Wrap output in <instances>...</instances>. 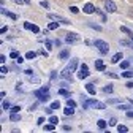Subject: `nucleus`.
Masks as SVG:
<instances>
[{
    "label": "nucleus",
    "instance_id": "nucleus-37",
    "mask_svg": "<svg viewBox=\"0 0 133 133\" xmlns=\"http://www.w3.org/2000/svg\"><path fill=\"white\" fill-rule=\"evenodd\" d=\"M116 124H117V119H116V117H111L109 122H108V125H116Z\"/></svg>",
    "mask_w": 133,
    "mask_h": 133
},
{
    "label": "nucleus",
    "instance_id": "nucleus-50",
    "mask_svg": "<svg viewBox=\"0 0 133 133\" xmlns=\"http://www.w3.org/2000/svg\"><path fill=\"white\" fill-rule=\"evenodd\" d=\"M25 75H29V76H30V75H33V71H32V70H25Z\"/></svg>",
    "mask_w": 133,
    "mask_h": 133
},
{
    "label": "nucleus",
    "instance_id": "nucleus-33",
    "mask_svg": "<svg viewBox=\"0 0 133 133\" xmlns=\"http://www.w3.org/2000/svg\"><path fill=\"white\" fill-rule=\"evenodd\" d=\"M66 105H68V106H76V102H75V100H71V98H68V100H66Z\"/></svg>",
    "mask_w": 133,
    "mask_h": 133
},
{
    "label": "nucleus",
    "instance_id": "nucleus-31",
    "mask_svg": "<svg viewBox=\"0 0 133 133\" xmlns=\"http://www.w3.org/2000/svg\"><path fill=\"white\" fill-rule=\"evenodd\" d=\"M51 108H52V109H59V108H60V102H52V103H51Z\"/></svg>",
    "mask_w": 133,
    "mask_h": 133
},
{
    "label": "nucleus",
    "instance_id": "nucleus-35",
    "mask_svg": "<svg viewBox=\"0 0 133 133\" xmlns=\"http://www.w3.org/2000/svg\"><path fill=\"white\" fill-rule=\"evenodd\" d=\"M10 57H11V59H18V57H19V52H18V51H11Z\"/></svg>",
    "mask_w": 133,
    "mask_h": 133
},
{
    "label": "nucleus",
    "instance_id": "nucleus-5",
    "mask_svg": "<svg viewBox=\"0 0 133 133\" xmlns=\"http://www.w3.org/2000/svg\"><path fill=\"white\" fill-rule=\"evenodd\" d=\"M105 10L108 13H116L117 11V6H116V3L112 2V0H105Z\"/></svg>",
    "mask_w": 133,
    "mask_h": 133
},
{
    "label": "nucleus",
    "instance_id": "nucleus-51",
    "mask_svg": "<svg viewBox=\"0 0 133 133\" xmlns=\"http://www.w3.org/2000/svg\"><path fill=\"white\" fill-rule=\"evenodd\" d=\"M56 75H57V73H56V71H52V73H51V79H56Z\"/></svg>",
    "mask_w": 133,
    "mask_h": 133
},
{
    "label": "nucleus",
    "instance_id": "nucleus-38",
    "mask_svg": "<svg viewBox=\"0 0 133 133\" xmlns=\"http://www.w3.org/2000/svg\"><path fill=\"white\" fill-rule=\"evenodd\" d=\"M0 73H2V76H3V75H6V73H8V68H6V66H5V65H3V66H2V68H0Z\"/></svg>",
    "mask_w": 133,
    "mask_h": 133
},
{
    "label": "nucleus",
    "instance_id": "nucleus-32",
    "mask_svg": "<svg viewBox=\"0 0 133 133\" xmlns=\"http://www.w3.org/2000/svg\"><path fill=\"white\" fill-rule=\"evenodd\" d=\"M44 46H46V49H52V41L44 40Z\"/></svg>",
    "mask_w": 133,
    "mask_h": 133
},
{
    "label": "nucleus",
    "instance_id": "nucleus-48",
    "mask_svg": "<svg viewBox=\"0 0 133 133\" xmlns=\"http://www.w3.org/2000/svg\"><path fill=\"white\" fill-rule=\"evenodd\" d=\"M13 2H14V3H18V5H21V3H25L24 0H13Z\"/></svg>",
    "mask_w": 133,
    "mask_h": 133
},
{
    "label": "nucleus",
    "instance_id": "nucleus-3",
    "mask_svg": "<svg viewBox=\"0 0 133 133\" xmlns=\"http://www.w3.org/2000/svg\"><path fill=\"white\" fill-rule=\"evenodd\" d=\"M100 106V102L94 98H84V103H82V108H98Z\"/></svg>",
    "mask_w": 133,
    "mask_h": 133
},
{
    "label": "nucleus",
    "instance_id": "nucleus-42",
    "mask_svg": "<svg viewBox=\"0 0 133 133\" xmlns=\"http://www.w3.org/2000/svg\"><path fill=\"white\" fill-rule=\"evenodd\" d=\"M11 111H13V112H19V111H21V106H13Z\"/></svg>",
    "mask_w": 133,
    "mask_h": 133
},
{
    "label": "nucleus",
    "instance_id": "nucleus-17",
    "mask_svg": "<svg viewBox=\"0 0 133 133\" xmlns=\"http://www.w3.org/2000/svg\"><path fill=\"white\" fill-rule=\"evenodd\" d=\"M63 112H65V116H71V114L75 112V108H73V106H68V105H66V108L63 109Z\"/></svg>",
    "mask_w": 133,
    "mask_h": 133
},
{
    "label": "nucleus",
    "instance_id": "nucleus-24",
    "mask_svg": "<svg viewBox=\"0 0 133 133\" xmlns=\"http://www.w3.org/2000/svg\"><path fill=\"white\" fill-rule=\"evenodd\" d=\"M57 27H59V22H57V21H54V22H51V24L48 25V29H49V30H56Z\"/></svg>",
    "mask_w": 133,
    "mask_h": 133
},
{
    "label": "nucleus",
    "instance_id": "nucleus-14",
    "mask_svg": "<svg viewBox=\"0 0 133 133\" xmlns=\"http://www.w3.org/2000/svg\"><path fill=\"white\" fill-rule=\"evenodd\" d=\"M86 90H87L90 95H95V94H97V89H95L94 84H86Z\"/></svg>",
    "mask_w": 133,
    "mask_h": 133
},
{
    "label": "nucleus",
    "instance_id": "nucleus-46",
    "mask_svg": "<svg viewBox=\"0 0 133 133\" xmlns=\"http://www.w3.org/2000/svg\"><path fill=\"white\" fill-rule=\"evenodd\" d=\"M16 62H18V63H22V62H24V57H21V56H19L18 59H16Z\"/></svg>",
    "mask_w": 133,
    "mask_h": 133
},
{
    "label": "nucleus",
    "instance_id": "nucleus-22",
    "mask_svg": "<svg viewBox=\"0 0 133 133\" xmlns=\"http://www.w3.org/2000/svg\"><path fill=\"white\" fill-rule=\"evenodd\" d=\"M112 87H114L112 84H106V86L103 87V92H105V94H111V92H112Z\"/></svg>",
    "mask_w": 133,
    "mask_h": 133
},
{
    "label": "nucleus",
    "instance_id": "nucleus-12",
    "mask_svg": "<svg viewBox=\"0 0 133 133\" xmlns=\"http://www.w3.org/2000/svg\"><path fill=\"white\" fill-rule=\"evenodd\" d=\"M10 121H11V122H18V121H21V114L11 111V114H10Z\"/></svg>",
    "mask_w": 133,
    "mask_h": 133
},
{
    "label": "nucleus",
    "instance_id": "nucleus-39",
    "mask_svg": "<svg viewBox=\"0 0 133 133\" xmlns=\"http://www.w3.org/2000/svg\"><path fill=\"white\" fill-rule=\"evenodd\" d=\"M70 11H71L73 14H78V13H79V10H78L76 6H70Z\"/></svg>",
    "mask_w": 133,
    "mask_h": 133
},
{
    "label": "nucleus",
    "instance_id": "nucleus-21",
    "mask_svg": "<svg viewBox=\"0 0 133 133\" xmlns=\"http://www.w3.org/2000/svg\"><path fill=\"white\" fill-rule=\"evenodd\" d=\"M59 57H60V59H68V57H70V52L66 51V49H63V51L59 54Z\"/></svg>",
    "mask_w": 133,
    "mask_h": 133
},
{
    "label": "nucleus",
    "instance_id": "nucleus-27",
    "mask_svg": "<svg viewBox=\"0 0 133 133\" xmlns=\"http://www.w3.org/2000/svg\"><path fill=\"white\" fill-rule=\"evenodd\" d=\"M122 76H124V78H131V76H133V71L125 70V71H122Z\"/></svg>",
    "mask_w": 133,
    "mask_h": 133
},
{
    "label": "nucleus",
    "instance_id": "nucleus-15",
    "mask_svg": "<svg viewBox=\"0 0 133 133\" xmlns=\"http://www.w3.org/2000/svg\"><path fill=\"white\" fill-rule=\"evenodd\" d=\"M2 13H3V14H6V16H8V18H11V19H14V21H16V19H18V16H16V14H13L11 11H8L6 8H2Z\"/></svg>",
    "mask_w": 133,
    "mask_h": 133
},
{
    "label": "nucleus",
    "instance_id": "nucleus-2",
    "mask_svg": "<svg viewBox=\"0 0 133 133\" xmlns=\"http://www.w3.org/2000/svg\"><path fill=\"white\" fill-rule=\"evenodd\" d=\"M95 48L98 49L102 54H108L109 52V44L106 43V41H103V40H95Z\"/></svg>",
    "mask_w": 133,
    "mask_h": 133
},
{
    "label": "nucleus",
    "instance_id": "nucleus-52",
    "mask_svg": "<svg viewBox=\"0 0 133 133\" xmlns=\"http://www.w3.org/2000/svg\"><path fill=\"white\" fill-rule=\"evenodd\" d=\"M24 2H25V3H27V5H29V3H30V0H24Z\"/></svg>",
    "mask_w": 133,
    "mask_h": 133
},
{
    "label": "nucleus",
    "instance_id": "nucleus-6",
    "mask_svg": "<svg viewBox=\"0 0 133 133\" xmlns=\"http://www.w3.org/2000/svg\"><path fill=\"white\" fill-rule=\"evenodd\" d=\"M51 19H54V21H57V22H62V24H65V25H68V24H71L68 19H65V18H62V16H59V14H52V13H49L48 14Z\"/></svg>",
    "mask_w": 133,
    "mask_h": 133
},
{
    "label": "nucleus",
    "instance_id": "nucleus-25",
    "mask_svg": "<svg viewBox=\"0 0 133 133\" xmlns=\"http://www.w3.org/2000/svg\"><path fill=\"white\" fill-rule=\"evenodd\" d=\"M128 66H130V60H124V62L121 63V68H122V70H127Z\"/></svg>",
    "mask_w": 133,
    "mask_h": 133
},
{
    "label": "nucleus",
    "instance_id": "nucleus-29",
    "mask_svg": "<svg viewBox=\"0 0 133 133\" xmlns=\"http://www.w3.org/2000/svg\"><path fill=\"white\" fill-rule=\"evenodd\" d=\"M87 25H89V27H92V29H95V30H98V32L102 30V27L97 25V24H94V22H87Z\"/></svg>",
    "mask_w": 133,
    "mask_h": 133
},
{
    "label": "nucleus",
    "instance_id": "nucleus-8",
    "mask_svg": "<svg viewBox=\"0 0 133 133\" xmlns=\"http://www.w3.org/2000/svg\"><path fill=\"white\" fill-rule=\"evenodd\" d=\"M65 41L66 43H76V41H79V35L78 33H66V38H65Z\"/></svg>",
    "mask_w": 133,
    "mask_h": 133
},
{
    "label": "nucleus",
    "instance_id": "nucleus-43",
    "mask_svg": "<svg viewBox=\"0 0 133 133\" xmlns=\"http://www.w3.org/2000/svg\"><path fill=\"white\" fill-rule=\"evenodd\" d=\"M125 87H127V89H133V81H128L127 84H125Z\"/></svg>",
    "mask_w": 133,
    "mask_h": 133
},
{
    "label": "nucleus",
    "instance_id": "nucleus-40",
    "mask_svg": "<svg viewBox=\"0 0 133 133\" xmlns=\"http://www.w3.org/2000/svg\"><path fill=\"white\" fill-rule=\"evenodd\" d=\"M40 5H41L43 8H46V10L49 8V3H48V2H44V0H43V2H40Z\"/></svg>",
    "mask_w": 133,
    "mask_h": 133
},
{
    "label": "nucleus",
    "instance_id": "nucleus-28",
    "mask_svg": "<svg viewBox=\"0 0 133 133\" xmlns=\"http://www.w3.org/2000/svg\"><path fill=\"white\" fill-rule=\"evenodd\" d=\"M121 32H124V33H127V35H130V37L133 35V32H131L130 29H127V27H121Z\"/></svg>",
    "mask_w": 133,
    "mask_h": 133
},
{
    "label": "nucleus",
    "instance_id": "nucleus-16",
    "mask_svg": "<svg viewBox=\"0 0 133 133\" xmlns=\"http://www.w3.org/2000/svg\"><path fill=\"white\" fill-rule=\"evenodd\" d=\"M43 128H44V131H52V130H56V124H52V122H49V124L43 125Z\"/></svg>",
    "mask_w": 133,
    "mask_h": 133
},
{
    "label": "nucleus",
    "instance_id": "nucleus-11",
    "mask_svg": "<svg viewBox=\"0 0 133 133\" xmlns=\"http://www.w3.org/2000/svg\"><path fill=\"white\" fill-rule=\"evenodd\" d=\"M95 70H97V71H105V70H106V66H105V63H103L102 59H97V60H95Z\"/></svg>",
    "mask_w": 133,
    "mask_h": 133
},
{
    "label": "nucleus",
    "instance_id": "nucleus-9",
    "mask_svg": "<svg viewBox=\"0 0 133 133\" xmlns=\"http://www.w3.org/2000/svg\"><path fill=\"white\" fill-rule=\"evenodd\" d=\"M24 29L32 30L33 33H38V32H40V27H38V25H35V24H32V22H24Z\"/></svg>",
    "mask_w": 133,
    "mask_h": 133
},
{
    "label": "nucleus",
    "instance_id": "nucleus-41",
    "mask_svg": "<svg viewBox=\"0 0 133 133\" xmlns=\"http://www.w3.org/2000/svg\"><path fill=\"white\" fill-rule=\"evenodd\" d=\"M30 82H40V79L37 76H30Z\"/></svg>",
    "mask_w": 133,
    "mask_h": 133
},
{
    "label": "nucleus",
    "instance_id": "nucleus-20",
    "mask_svg": "<svg viewBox=\"0 0 133 133\" xmlns=\"http://www.w3.org/2000/svg\"><path fill=\"white\" fill-rule=\"evenodd\" d=\"M59 95H62V97H66V98H70V92L66 90V89H59Z\"/></svg>",
    "mask_w": 133,
    "mask_h": 133
},
{
    "label": "nucleus",
    "instance_id": "nucleus-7",
    "mask_svg": "<svg viewBox=\"0 0 133 133\" xmlns=\"http://www.w3.org/2000/svg\"><path fill=\"white\" fill-rule=\"evenodd\" d=\"M33 94H35V95L38 97V100H40V102H48V100H49V94L43 92L41 89H40V90H35Z\"/></svg>",
    "mask_w": 133,
    "mask_h": 133
},
{
    "label": "nucleus",
    "instance_id": "nucleus-45",
    "mask_svg": "<svg viewBox=\"0 0 133 133\" xmlns=\"http://www.w3.org/2000/svg\"><path fill=\"white\" fill-rule=\"evenodd\" d=\"M127 117H133V111L131 109H127Z\"/></svg>",
    "mask_w": 133,
    "mask_h": 133
},
{
    "label": "nucleus",
    "instance_id": "nucleus-34",
    "mask_svg": "<svg viewBox=\"0 0 133 133\" xmlns=\"http://www.w3.org/2000/svg\"><path fill=\"white\" fill-rule=\"evenodd\" d=\"M2 106H3V109H10V108H11V103L6 102V100H3V105H2Z\"/></svg>",
    "mask_w": 133,
    "mask_h": 133
},
{
    "label": "nucleus",
    "instance_id": "nucleus-44",
    "mask_svg": "<svg viewBox=\"0 0 133 133\" xmlns=\"http://www.w3.org/2000/svg\"><path fill=\"white\" fill-rule=\"evenodd\" d=\"M16 90H22V82H18V84H16Z\"/></svg>",
    "mask_w": 133,
    "mask_h": 133
},
{
    "label": "nucleus",
    "instance_id": "nucleus-23",
    "mask_svg": "<svg viewBox=\"0 0 133 133\" xmlns=\"http://www.w3.org/2000/svg\"><path fill=\"white\" fill-rule=\"evenodd\" d=\"M117 130H119L121 133H127V131H128V127H127V125H122V124H121V125H117Z\"/></svg>",
    "mask_w": 133,
    "mask_h": 133
},
{
    "label": "nucleus",
    "instance_id": "nucleus-1",
    "mask_svg": "<svg viewBox=\"0 0 133 133\" xmlns=\"http://www.w3.org/2000/svg\"><path fill=\"white\" fill-rule=\"evenodd\" d=\"M76 66H78V59H76V57H73V59L70 60V63H68V65H66L65 68L60 71V78H62V79H70V81H71V75L75 73Z\"/></svg>",
    "mask_w": 133,
    "mask_h": 133
},
{
    "label": "nucleus",
    "instance_id": "nucleus-10",
    "mask_svg": "<svg viewBox=\"0 0 133 133\" xmlns=\"http://www.w3.org/2000/svg\"><path fill=\"white\" fill-rule=\"evenodd\" d=\"M82 11H84L86 14H94V13L97 11V8H95L92 3H86V5H84V8H82Z\"/></svg>",
    "mask_w": 133,
    "mask_h": 133
},
{
    "label": "nucleus",
    "instance_id": "nucleus-26",
    "mask_svg": "<svg viewBox=\"0 0 133 133\" xmlns=\"http://www.w3.org/2000/svg\"><path fill=\"white\" fill-rule=\"evenodd\" d=\"M37 57V54L35 52H32V51H29L27 54H25V59H29V60H32V59H35Z\"/></svg>",
    "mask_w": 133,
    "mask_h": 133
},
{
    "label": "nucleus",
    "instance_id": "nucleus-36",
    "mask_svg": "<svg viewBox=\"0 0 133 133\" xmlns=\"http://www.w3.org/2000/svg\"><path fill=\"white\" fill-rule=\"evenodd\" d=\"M106 76H108V78H114V79H117V78H119L117 75H116V73H112V71H108V73H106Z\"/></svg>",
    "mask_w": 133,
    "mask_h": 133
},
{
    "label": "nucleus",
    "instance_id": "nucleus-53",
    "mask_svg": "<svg viewBox=\"0 0 133 133\" xmlns=\"http://www.w3.org/2000/svg\"><path fill=\"white\" fill-rule=\"evenodd\" d=\"M130 38H131V40H133V35H131V37H130Z\"/></svg>",
    "mask_w": 133,
    "mask_h": 133
},
{
    "label": "nucleus",
    "instance_id": "nucleus-4",
    "mask_svg": "<svg viewBox=\"0 0 133 133\" xmlns=\"http://www.w3.org/2000/svg\"><path fill=\"white\" fill-rule=\"evenodd\" d=\"M89 66L86 65V63H82L81 65V70H79V73H78V79H86V78H89Z\"/></svg>",
    "mask_w": 133,
    "mask_h": 133
},
{
    "label": "nucleus",
    "instance_id": "nucleus-49",
    "mask_svg": "<svg viewBox=\"0 0 133 133\" xmlns=\"http://www.w3.org/2000/svg\"><path fill=\"white\" fill-rule=\"evenodd\" d=\"M43 122H44V119H43V117H40V119H38V121H37V124H38V125H41V124H43Z\"/></svg>",
    "mask_w": 133,
    "mask_h": 133
},
{
    "label": "nucleus",
    "instance_id": "nucleus-19",
    "mask_svg": "<svg viewBox=\"0 0 133 133\" xmlns=\"http://www.w3.org/2000/svg\"><path fill=\"white\" fill-rule=\"evenodd\" d=\"M108 103H109V105H119V103H122V100H121V98H109Z\"/></svg>",
    "mask_w": 133,
    "mask_h": 133
},
{
    "label": "nucleus",
    "instance_id": "nucleus-47",
    "mask_svg": "<svg viewBox=\"0 0 133 133\" xmlns=\"http://www.w3.org/2000/svg\"><path fill=\"white\" fill-rule=\"evenodd\" d=\"M41 90H43V92H46V94H48V92H49V87H48V86H43V87H41Z\"/></svg>",
    "mask_w": 133,
    "mask_h": 133
},
{
    "label": "nucleus",
    "instance_id": "nucleus-13",
    "mask_svg": "<svg viewBox=\"0 0 133 133\" xmlns=\"http://www.w3.org/2000/svg\"><path fill=\"white\" fill-rule=\"evenodd\" d=\"M121 60H122V52H117V54H114V56H112L111 63H117V62H121Z\"/></svg>",
    "mask_w": 133,
    "mask_h": 133
},
{
    "label": "nucleus",
    "instance_id": "nucleus-30",
    "mask_svg": "<svg viewBox=\"0 0 133 133\" xmlns=\"http://www.w3.org/2000/svg\"><path fill=\"white\" fill-rule=\"evenodd\" d=\"M49 122H52V124H59V117H57V116H51V117H49Z\"/></svg>",
    "mask_w": 133,
    "mask_h": 133
},
{
    "label": "nucleus",
    "instance_id": "nucleus-18",
    "mask_svg": "<svg viewBox=\"0 0 133 133\" xmlns=\"http://www.w3.org/2000/svg\"><path fill=\"white\" fill-rule=\"evenodd\" d=\"M97 125H98V128H102V130H105L108 124H106V121H103V119H98V121H97Z\"/></svg>",
    "mask_w": 133,
    "mask_h": 133
}]
</instances>
